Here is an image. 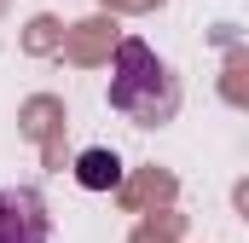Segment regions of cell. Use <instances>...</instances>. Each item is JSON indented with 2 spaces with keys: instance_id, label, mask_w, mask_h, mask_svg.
<instances>
[{
  "instance_id": "cell-1",
  "label": "cell",
  "mask_w": 249,
  "mask_h": 243,
  "mask_svg": "<svg viewBox=\"0 0 249 243\" xmlns=\"http://www.w3.org/2000/svg\"><path fill=\"white\" fill-rule=\"evenodd\" d=\"M110 104L133 116L139 127H157L180 110V87L174 75L162 69V58L145 47V41H116V75H110Z\"/></svg>"
},
{
  "instance_id": "cell-2",
  "label": "cell",
  "mask_w": 249,
  "mask_h": 243,
  "mask_svg": "<svg viewBox=\"0 0 249 243\" xmlns=\"http://www.w3.org/2000/svg\"><path fill=\"white\" fill-rule=\"evenodd\" d=\"M0 243H53V214L29 185H0Z\"/></svg>"
},
{
  "instance_id": "cell-3",
  "label": "cell",
  "mask_w": 249,
  "mask_h": 243,
  "mask_svg": "<svg viewBox=\"0 0 249 243\" xmlns=\"http://www.w3.org/2000/svg\"><path fill=\"white\" fill-rule=\"evenodd\" d=\"M75 180L87 185V191H110V185L122 180V162H116L110 151H81V162H75Z\"/></svg>"
}]
</instances>
